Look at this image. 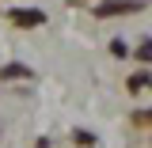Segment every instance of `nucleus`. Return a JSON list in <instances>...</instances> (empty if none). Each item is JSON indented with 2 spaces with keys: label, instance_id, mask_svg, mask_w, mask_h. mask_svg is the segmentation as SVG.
Segmentation results:
<instances>
[{
  "label": "nucleus",
  "instance_id": "3",
  "mask_svg": "<svg viewBox=\"0 0 152 148\" xmlns=\"http://www.w3.org/2000/svg\"><path fill=\"white\" fill-rule=\"evenodd\" d=\"M4 76H31V69H23V65H8Z\"/></svg>",
  "mask_w": 152,
  "mask_h": 148
},
{
  "label": "nucleus",
  "instance_id": "1",
  "mask_svg": "<svg viewBox=\"0 0 152 148\" xmlns=\"http://www.w3.org/2000/svg\"><path fill=\"white\" fill-rule=\"evenodd\" d=\"M12 19H15L19 27H38V23H42V12H12Z\"/></svg>",
  "mask_w": 152,
  "mask_h": 148
},
{
  "label": "nucleus",
  "instance_id": "2",
  "mask_svg": "<svg viewBox=\"0 0 152 148\" xmlns=\"http://www.w3.org/2000/svg\"><path fill=\"white\" fill-rule=\"evenodd\" d=\"M137 4H118V0H107L103 8H99V15H118V12H133Z\"/></svg>",
  "mask_w": 152,
  "mask_h": 148
}]
</instances>
